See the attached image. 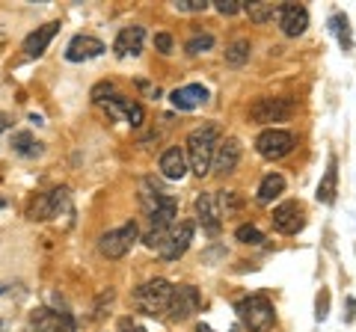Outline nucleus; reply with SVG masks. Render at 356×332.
I'll return each instance as SVG.
<instances>
[{"mask_svg": "<svg viewBox=\"0 0 356 332\" xmlns=\"http://www.w3.org/2000/svg\"><path fill=\"white\" fill-rule=\"evenodd\" d=\"M220 146V128L217 125H202L187 134V142H184V158H187V166L205 179L211 172V163H214V151Z\"/></svg>", "mask_w": 356, "mask_h": 332, "instance_id": "nucleus-1", "label": "nucleus"}, {"mask_svg": "<svg viewBox=\"0 0 356 332\" xmlns=\"http://www.w3.org/2000/svg\"><path fill=\"white\" fill-rule=\"evenodd\" d=\"M172 282L170 279H149L143 282L137 291H134V303H137V308L143 315L149 317H163L166 308H170V300H172Z\"/></svg>", "mask_w": 356, "mask_h": 332, "instance_id": "nucleus-2", "label": "nucleus"}, {"mask_svg": "<svg viewBox=\"0 0 356 332\" xmlns=\"http://www.w3.org/2000/svg\"><path fill=\"white\" fill-rule=\"evenodd\" d=\"M235 312L241 317V324L247 326L250 332H267L273 326V306L267 297L261 294H252V297H243V300L235 306Z\"/></svg>", "mask_w": 356, "mask_h": 332, "instance_id": "nucleus-3", "label": "nucleus"}, {"mask_svg": "<svg viewBox=\"0 0 356 332\" xmlns=\"http://www.w3.org/2000/svg\"><path fill=\"white\" fill-rule=\"evenodd\" d=\"M137 240H140L137 223H125V226H119L113 231H107V235H102L98 249H102V256H107V258H125Z\"/></svg>", "mask_w": 356, "mask_h": 332, "instance_id": "nucleus-4", "label": "nucleus"}, {"mask_svg": "<svg viewBox=\"0 0 356 332\" xmlns=\"http://www.w3.org/2000/svg\"><path fill=\"white\" fill-rule=\"evenodd\" d=\"M291 149H294V134L291 131H282V128H267L259 134V140H255V151L267 160H280L285 154H291Z\"/></svg>", "mask_w": 356, "mask_h": 332, "instance_id": "nucleus-5", "label": "nucleus"}, {"mask_svg": "<svg viewBox=\"0 0 356 332\" xmlns=\"http://www.w3.org/2000/svg\"><path fill=\"white\" fill-rule=\"evenodd\" d=\"M294 113V101L291 98H259L250 107V119L255 125H273V122H285Z\"/></svg>", "mask_w": 356, "mask_h": 332, "instance_id": "nucleus-6", "label": "nucleus"}, {"mask_svg": "<svg viewBox=\"0 0 356 332\" xmlns=\"http://www.w3.org/2000/svg\"><path fill=\"white\" fill-rule=\"evenodd\" d=\"M199 308H202V294H199V288H193V285H175L170 308H166V317H170V320H187V317H193Z\"/></svg>", "mask_w": 356, "mask_h": 332, "instance_id": "nucleus-7", "label": "nucleus"}, {"mask_svg": "<svg viewBox=\"0 0 356 332\" xmlns=\"http://www.w3.org/2000/svg\"><path fill=\"white\" fill-rule=\"evenodd\" d=\"M193 231H196V223L193 219H184V223H175L170 229V235H166L163 247H161V258L163 261H178L187 252V247H191L193 240Z\"/></svg>", "mask_w": 356, "mask_h": 332, "instance_id": "nucleus-8", "label": "nucleus"}, {"mask_svg": "<svg viewBox=\"0 0 356 332\" xmlns=\"http://www.w3.org/2000/svg\"><path fill=\"white\" fill-rule=\"evenodd\" d=\"M273 226L282 235H297L306 226V211L300 202H282L280 208H273Z\"/></svg>", "mask_w": 356, "mask_h": 332, "instance_id": "nucleus-9", "label": "nucleus"}, {"mask_svg": "<svg viewBox=\"0 0 356 332\" xmlns=\"http://www.w3.org/2000/svg\"><path fill=\"white\" fill-rule=\"evenodd\" d=\"M72 205V196H69V187H57V190L44 193L36 205L30 208V217L33 219H51V217H60V211Z\"/></svg>", "mask_w": 356, "mask_h": 332, "instance_id": "nucleus-10", "label": "nucleus"}, {"mask_svg": "<svg viewBox=\"0 0 356 332\" xmlns=\"http://www.w3.org/2000/svg\"><path fill=\"white\" fill-rule=\"evenodd\" d=\"M276 18H280V27L285 36H303L306 27H309V9L303 3H282L280 13H276Z\"/></svg>", "mask_w": 356, "mask_h": 332, "instance_id": "nucleus-11", "label": "nucleus"}, {"mask_svg": "<svg viewBox=\"0 0 356 332\" xmlns=\"http://www.w3.org/2000/svg\"><path fill=\"white\" fill-rule=\"evenodd\" d=\"M241 163V140L238 137H226L220 140V146L214 151V163H211V169H214L217 175H229L235 172Z\"/></svg>", "mask_w": 356, "mask_h": 332, "instance_id": "nucleus-12", "label": "nucleus"}, {"mask_svg": "<svg viewBox=\"0 0 356 332\" xmlns=\"http://www.w3.org/2000/svg\"><path fill=\"white\" fill-rule=\"evenodd\" d=\"M196 217L199 223H202V229L208 231V235H217L220 226H222V211H220V202L214 193H199L196 196Z\"/></svg>", "mask_w": 356, "mask_h": 332, "instance_id": "nucleus-13", "label": "nucleus"}, {"mask_svg": "<svg viewBox=\"0 0 356 332\" xmlns=\"http://www.w3.org/2000/svg\"><path fill=\"white\" fill-rule=\"evenodd\" d=\"M30 324L36 329H51V332H77L72 312H54V308H39V312H33Z\"/></svg>", "mask_w": 356, "mask_h": 332, "instance_id": "nucleus-14", "label": "nucleus"}, {"mask_svg": "<svg viewBox=\"0 0 356 332\" xmlns=\"http://www.w3.org/2000/svg\"><path fill=\"white\" fill-rule=\"evenodd\" d=\"M102 53H104V42L81 33V36H74L69 42V48H65V60H69V63H86V60L102 57Z\"/></svg>", "mask_w": 356, "mask_h": 332, "instance_id": "nucleus-15", "label": "nucleus"}, {"mask_svg": "<svg viewBox=\"0 0 356 332\" xmlns=\"http://www.w3.org/2000/svg\"><path fill=\"white\" fill-rule=\"evenodd\" d=\"M143 45H146V30H143L140 24H131V27L119 30V36L113 42V51H116V57H137V53L143 51Z\"/></svg>", "mask_w": 356, "mask_h": 332, "instance_id": "nucleus-16", "label": "nucleus"}, {"mask_svg": "<svg viewBox=\"0 0 356 332\" xmlns=\"http://www.w3.org/2000/svg\"><path fill=\"white\" fill-rule=\"evenodd\" d=\"M57 30H60V21H51V24H42V27H36L30 33V36L24 39V53L30 60H36V57H42L44 51H48V45H51V39L57 36Z\"/></svg>", "mask_w": 356, "mask_h": 332, "instance_id": "nucleus-17", "label": "nucleus"}, {"mask_svg": "<svg viewBox=\"0 0 356 332\" xmlns=\"http://www.w3.org/2000/svg\"><path fill=\"white\" fill-rule=\"evenodd\" d=\"M161 175L166 181H181L184 175H187V158H184V149H166L163 154H161Z\"/></svg>", "mask_w": 356, "mask_h": 332, "instance_id": "nucleus-18", "label": "nucleus"}, {"mask_svg": "<svg viewBox=\"0 0 356 332\" xmlns=\"http://www.w3.org/2000/svg\"><path fill=\"white\" fill-rule=\"evenodd\" d=\"M205 98H208V90L202 83H187L181 90L170 92V101L175 110H196L199 104H205Z\"/></svg>", "mask_w": 356, "mask_h": 332, "instance_id": "nucleus-19", "label": "nucleus"}, {"mask_svg": "<svg viewBox=\"0 0 356 332\" xmlns=\"http://www.w3.org/2000/svg\"><path fill=\"white\" fill-rule=\"evenodd\" d=\"M336 193H339V163L336 158H330V166H327V172H324V179H321L318 184V202L321 205H332L336 202Z\"/></svg>", "mask_w": 356, "mask_h": 332, "instance_id": "nucleus-20", "label": "nucleus"}, {"mask_svg": "<svg viewBox=\"0 0 356 332\" xmlns=\"http://www.w3.org/2000/svg\"><path fill=\"white\" fill-rule=\"evenodd\" d=\"M285 193V179L280 172H270V175H264L261 184H259V193H255V202L259 205H270L273 199H280Z\"/></svg>", "mask_w": 356, "mask_h": 332, "instance_id": "nucleus-21", "label": "nucleus"}, {"mask_svg": "<svg viewBox=\"0 0 356 332\" xmlns=\"http://www.w3.org/2000/svg\"><path fill=\"white\" fill-rule=\"evenodd\" d=\"M13 149H15V154H21V158H39V154L44 151L42 142L33 134H15L13 137Z\"/></svg>", "mask_w": 356, "mask_h": 332, "instance_id": "nucleus-22", "label": "nucleus"}, {"mask_svg": "<svg viewBox=\"0 0 356 332\" xmlns=\"http://www.w3.org/2000/svg\"><path fill=\"white\" fill-rule=\"evenodd\" d=\"M250 51H252V45L247 39H238V42H232V45L226 48V63L229 65H243L250 60Z\"/></svg>", "mask_w": 356, "mask_h": 332, "instance_id": "nucleus-23", "label": "nucleus"}, {"mask_svg": "<svg viewBox=\"0 0 356 332\" xmlns=\"http://www.w3.org/2000/svg\"><path fill=\"white\" fill-rule=\"evenodd\" d=\"M243 9H247V15L255 21V24H264V21H270L276 13H280V6H273V3H243Z\"/></svg>", "mask_w": 356, "mask_h": 332, "instance_id": "nucleus-24", "label": "nucleus"}, {"mask_svg": "<svg viewBox=\"0 0 356 332\" xmlns=\"http://www.w3.org/2000/svg\"><path fill=\"white\" fill-rule=\"evenodd\" d=\"M211 48H214V36H211V33H196V36L184 45V51L191 53V57H199V53H205Z\"/></svg>", "mask_w": 356, "mask_h": 332, "instance_id": "nucleus-25", "label": "nucleus"}, {"mask_svg": "<svg viewBox=\"0 0 356 332\" xmlns=\"http://www.w3.org/2000/svg\"><path fill=\"white\" fill-rule=\"evenodd\" d=\"M332 30H336V36H339V42H341V48L344 51H350L353 48V39H350V27H348V18L344 15H332Z\"/></svg>", "mask_w": 356, "mask_h": 332, "instance_id": "nucleus-26", "label": "nucleus"}, {"mask_svg": "<svg viewBox=\"0 0 356 332\" xmlns=\"http://www.w3.org/2000/svg\"><path fill=\"white\" fill-rule=\"evenodd\" d=\"M235 238L241 240V243H252V247H259V243H264V235L255 226H241L238 231H235Z\"/></svg>", "mask_w": 356, "mask_h": 332, "instance_id": "nucleus-27", "label": "nucleus"}, {"mask_svg": "<svg viewBox=\"0 0 356 332\" xmlns=\"http://www.w3.org/2000/svg\"><path fill=\"white\" fill-rule=\"evenodd\" d=\"M220 15H238L243 9V0H211Z\"/></svg>", "mask_w": 356, "mask_h": 332, "instance_id": "nucleus-28", "label": "nucleus"}, {"mask_svg": "<svg viewBox=\"0 0 356 332\" xmlns=\"http://www.w3.org/2000/svg\"><path fill=\"white\" fill-rule=\"evenodd\" d=\"M217 202H220V211H235V208H241V196L235 190H222V196H217Z\"/></svg>", "mask_w": 356, "mask_h": 332, "instance_id": "nucleus-29", "label": "nucleus"}, {"mask_svg": "<svg viewBox=\"0 0 356 332\" xmlns=\"http://www.w3.org/2000/svg\"><path fill=\"white\" fill-rule=\"evenodd\" d=\"M211 0H175V9L178 13H205Z\"/></svg>", "mask_w": 356, "mask_h": 332, "instance_id": "nucleus-30", "label": "nucleus"}, {"mask_svg": "<svg viewBox=\"0 0 356 332\" xmlns=\"http://www.w3.org/2000/svg\"><path fill=\"white\" fill-rule=\"evenodd\" d=\"M143 119H146V113H143V107H140L137 101H131L128 113H125V122H128L131 128H140V125H143Z\"/></svg>", "mask_w": 356, "mask_h": 332, "instance_id": "nucleus-31", "label": "nucleus"}, {"mask_svg": "<svg viewBox=\"0 0 356 332\" xmlns=\"http://www.w3.org/2000/svg\"><path fill=\"white\" fill-rule=\"evenodd\" d=\"M119 332H146V326H143L140 320H134V317H122L119 320Z\"/></svg>", "mask_w": 356, "mask_h": 332, "instance_id": "nucleus-32", "label": "nucleus"}, {"mask_svg": "<svg viewBox=\"0 0 356 332\" xmlns=\"http://www.w3.org/2000/svg\"><path fill=\"white\" fill-rule=\"evenodd\" d=\"M154 48H158L161 53H172V36H166V33H158V36H154Z\"/></svg>", "mask_w": 356, "mask_h": 332, "instance_id": "nucleus-33", "label": "nucleus"}, {"mask_svg": "<svg viewBox=\"0 0 356 332\" xmlns=\"http://www.w3.org/2000/svg\"><path fill=\"white\" fill-rule=\"evenodd\" d=\"M102 95H116L113 83H102V86H95V90H92V98H95V101H102Z\"/></svg>", "mask_w": 356, "mask_h": 332, "instance_id": "nucleus-34", "label": "nucleus"}, {"mask_svg": "<svg viewBox=\"0 0 356 332\" xmlns=\"http://www.w3.org/2000/svg\"><path fill=\"white\" fill-rule=\"evenodd\" d=\"M327 306H330V294L324 291V294L318 297V320H324V317H327Z\"/></svg>", "mask_w": 356, "mask_h": 332, "instance_id": "nucleus-35", "label": "nucleus"}, {"mask_svg": "<svg viewBox=\"0 0 356 332\" xmlns=\"http://www.w3.org/2000/svg\"><path fill=\"white\" fill-rule=\"evenodd\" d=\"M9 125H13V119H9L6 113H0V134H3V131H9Z\"/></svg>", "mask_w": 356, "mask_h": 332, "instance_id": "nucleus-36", "label": "nucleus"}, {"mask_svg": "<svg viewBox=\"0 0 356 332\" xmlns=\"http://www.w3.org/2000/svg\"><path fill=\"white\" fill-rule=\"evenodd\" d=\"M196 332H217V329H211L208 324H199V326H196ZM229 332H238V329H229Z\"/></svg>", "mask_w": 356, "mask_h": 332, "instance_id": "nucleus-37", "label": "nucleus"}, {"mask_svg": "<svg viewBox=\"0 0 356 332\" xmlns=\"http://www.w3.org/2000/svg\"><path fill=\"white\" fill-rule=\"evenodd\" d=\"M0 332H6V326H3V324H0Z\"/></svg>", "mask_w": 356, "mask_h": 332, "instance_id": "nucleus-38", "label": "nucleus"}, {"mask_svg": "<svg viewBox=\"0 0 356 332\" xmlns=\"http://www.w3.org/2000/svg\"><path fill=\"white\" fill-rule=\"evenodd\" d=\"M3 291H6V288H3V285H0V294H3Z\"/></svg>", "mask_w": 356, "mask_h": 332, "instance_id": "nucleus-39", "label": "nucleus"}, {"mask_svg": "<svg viewBox=\"0 0 356 332\" xmlns=\"http://www.w3.org/2000/svg\"><path fill=\"white\" fill-rule=\"evenodd\" d=\"M3 205H6V202H3V199H0V208H3Z\"/></svg>", "mask_w": 356, "mask_h": 332, "instance_id": "nucleus-40", "label": "nucleus"}]
</instances>
